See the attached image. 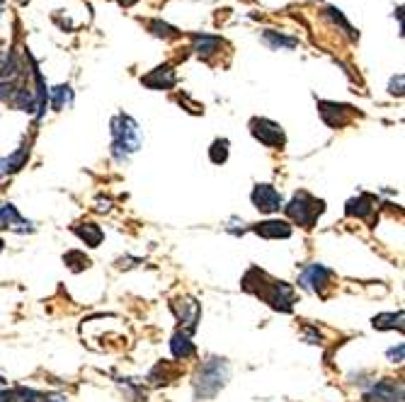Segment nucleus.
<instances>
[{"mask_svg":"<svg viewBox=\"0 0 405 402\" xmlns=\"http://www.w3.org/2000/svg\"><path fill=\"white\" fill-rule=\"evenodd\" d=\"M332 269H327L325 264H311L301 271L298 276V286L316 295H325V291L332 286Z\"/></svg>","mask_w":405,"mask_h":402,"instance_id":"6","label":"nucleus"},{"mask_svg":"<svg viewBox=\"0 0 405 402\" xmlns=\"http://www.w3.org/2000/svg\"><path fill=\"white\" fill-rule=\"evenodd\" d=\"M170 308H172V313H175V318L185 325L182 332H187V334L195 332L197 322H199V318H201V305L197 303L195 298H190V295H182V298L172 300Z\"/></svg>","mask_w":405,"mask_h":402,"instance_id":"9","label":"nucleus"},{"mask_svg":"<svg viewBox=\"0 0 405 402\" xmlns=\"http://www.w3.org/2000/svg\"><path fill=\"white\" fill-rule=\"evenodd\" d=\"M3 3H6V0H0V17H3Z\"/></svg>","mask_w":405,"mask_h":402,"instance_id":"30","label":"nucleus"},{"mask_svg":"<svg viewBox=\"0 0 405 402\" xmlns=\"http://www.w3.org/2000/svg\"><path fill=\"white\" fill-rule=\"evenodd\" d=\"M250 134L255 140H260L267 148H284L287 145V134L284 129L272 119H264V116H255L250 119Z\"/></svg>","mask_w":405,"mask_h":402,"instance_id":"5","label":"nucleus"},{"mask_svg":"<svg viewBox=\"0 0 405 402\" xmlns=\"http://www.w3.org/2000/svg\"><path fill=\"white\" fill-rule=\"evenodd\" d=\"M248 230L255 232V235H260V237H264V240H289L294 228H291V223L282 221V218H267V221H262V223L248 226Z\"/></svg>","mask_w":405,"mask_h":402,"instance_id":"11","label":"nucleus"},{"mask_svg":"<svg viewBox=\"0 0 405 402\" xmlns=\"http://www.w3.org/2000/svg\"><path fill=\"white\" fill-rule=\"evenodd\" d=\"M325 17H330L335 24H340L342 29H345L347 34H350V39H357V32H354V27H352L350 22L345 19V15H342V10H337V8H325Z\"/></svg>","mask_w":405,"mask_h":402,"instance_id":"25","label":"nucleus"},{"mask_svg":"<svg viewBox=\"0 0 405 402\" xmlns=\"http://www.w3.org/2000/svg\"><path fill=\"white\" fill-rule=\"evenodd\" d=\"M73 232L80 237V240L85 242L88 247H100V242H102L105 232L102 228L98 226V223L88 221V223H78V226H73Z\"/></svg>","mask_w":405,"mask_h":402,"instance_id":"18","label":"nucleus"},{"mask_svg":"<svg viewBox=\"0 0 405 402\" xmlns=\"http://www.w3.org/2000/svg\"><path fill=\"white\" fill-rule=\"evenodd\" d=\"M284 211H287V216L291 218L296 226H301V228H306L308 230V228L316 226L318 218L325 213V201L301 189V192L294 194L291 201L284 206Z\"/></svg>","mask_w":405,"mask_h":402,"instance_id":"4","label":"nucleus"},{"mask_svg":"<svg viewBox=\"0 0 405 402\" xmlns=\"http://www.w3.org/2000/svg\"><path fill=\"white\" fill-rule=\"evenodd\" d=\"M390 95H403V75L398 73V77H393L390 80V87H388Z\"/></svg>","mask_w":405,"mask_h":402,"instance_id":"28","label":"nucleus"},{"mask_svg":"<svg viewBox=\"0 0 405 402\" xmlns=\"http://www.w3.org/2000/svg\"><path fill=\"white\" fill-rule=\"evenodd\" d=\"M376 203H379V199L374 197V194H357L354 199H350V201L345 203V213L350 218H369L371 213L376 211Z\"/></svg>","mask_w":405,"mask_h":402,"instance_id":"13","label":"nucleus"},{"mask_svg":"<svg viewBox=\"0 0 405 402\" xmlns=\"http://www.w3.org/2000/svg\"><path fill=\"white\" fill-rule=\"evenodd\" d=\"M366 402H403V383L393 378H384L371 385V390L364 395Z\"/></svg>","mask_w":405,"mask_h":402,"instance_id":"10","label":"nucleus"},{"mask_svg":"<svg viewBox=\"0 0 405 402\" xmlns=\"http://www.w3.org/2000/svg\"><path fill=\"white\" fill-rule=\"evenodd\" d=\"M15 92H17L15 82H10V80H3V82H0V100H3V102H12Z\"/></svg>","mask_w":405,"mask_h":402,"instance_id":"26","label":"nucleus"},{"mask_svg":"<svg viewBox=\"0 0 405 402\" xmlns=\"http://www.w3.org/2000/svg\"><path fill=\"white\" fill-rule=\"evenodd\" d=\"M64 264L69 266L71 271H75V274H78V271H83V269H90V264H93V262H90V257L85 255V252L69 250L64 255Z\"/></svg>","mask_w":405,"mask_h":402,"instance_id":"21","label":"nucleus"},{"mask_svg":"<svg viewBox=\"0 0 405 402\" xmlns=\"http://www.w3.org/2000/svg\"><path fill=\"white\" fill-rule=\"evenodd\" d=\"M250 201H253V206L258 208L260 213H277L279 208H284V197L282 192H279L277 187H272V184L262 182V184H255L253 192H250Z\"/></svg>","mask_w":405,"mask_h":402,"instance_id":"7","label":"nucleus"},{"mask_svg":"<svg viewBox=\"0 0 405 402\" xmlns=\"http://www.w3.org/2000/svg\"><path fill=\"white\" fill-rule=\"evenodd\" d=\"M371 325H374V329H403V313H379L374 315V320H371Z\"/></svg>","mask_w":405,"mask_h":402,"instance_id":"20","label":"nucleus"},{"mask_svg":"<svg viewBox=\"0 0 405 402\" xmlns=\"http://www.w3.org/2000/svg\"><path fill=\"white\" fill-rule=\"evenodd\" d=\"M141 82L146 87H151V90H170V87H175L177 77H175V71H172L170 63H165V66L153 68L148 75H143Z\"/></svg>","mask_w":405,"mask_h":402,"instance_id":"12","label":"nucleus"},{"mask_svg":"<svg viewBox=\"0 0 405 402\" xmlns=\"http://www.w3.org/2000/svg\"><path fill=\"white\" fill-rule=\"evenodd\" d=\"M49 95H51V107H54L56 111H61L64 107H69L71 102H73V90H71V85H56Z\"/></svg>","mask_w":405,"mask_h":402,"instance_id":"22","label":"nucleus"},{"mask_svg":"<svg viewBox=\"0 0 405 402\" xmlns=\"http://www.w3.org/2000/svg\"><path fill=\"white\" fill-rule=\"evenodd\" d=\"M240 286L248 293L258 295L262 303H267L277 313H291L294 303H296V291H294L291 284H287L282 279H274V276H269L267 271L258 269V266H250Z\"/></svg>","mask_w":405,"mask_h":402,"instance_id":"1","label":"nucleus"},{"mask_svg":"<svg viewBox=\"0 0 405 402\" xmlns=\"http://www.w3.org/2000/svg\"><path fill=\"white\" fill-rule=\"evenodd\" d=\"M112 155L117 163H127L143 143L141 126L129 114H117L112 119Z\"/></svg>","mask_w":405,"mask_h":402,"instance_id":"2","label":"nucleus"},{"mask_svg":"<svg viewBox=\"0 0 405 402\" xmlns=\"http://www.w3.org/2000/svg\"><path fill=\"white\" fill-rule=\"evenodd\" d=\"M3 250H6V242H3V240H0V252H3Z\"/></svg>","mask_w":405,"mask_h":402,"instance_id":"31","label":"nucleus"},{"mask_svg":"<svg viewBox=\"0 0 405 402\" xmlns=\"http://www.w3.org/2000/svg\"><path fill=\"white\" fill-rule=\"evenodd\" d=\"M403 351H405V347L403 344H398L395 349H388V358L393 363H403Z\"/></svg>","mask_w":405,"mask_h":402,"instance_id":"27","label":"nucleus"},{"mask_svg":"<svg viewBox=\"0 0 405 402\" xmlns=\"http://www.w3.org/2000/svg\"><path fill=\"white\" fill-rule=\"evenodd\" d=\"M228 378H231L228 361L221 356H209L206 361H201V366L195 373V397L197 400H209L228 383Z\"/></svg>","mask_w":405,"mask_h":402,"instance_id":"3","label":"nucleus"},{"mask_svg":"<svg viewBox=\"0 0 405 402\" xmlns=\"http://www.w3.org/2000/svg\"><path fill=\"white\" fill-rule=\"evenodd\" d=\"M148 29H151V34L153 37H158V39H172V37L180 34L175 27H172V24L163 22V19H151V22H148Z\"/></svg>","mask_w":405,"mask_h":402,"instance_id":"24","label":"nucleus"},{"mask_svg":"<svg viewBox=\"0 0 405 402\" xmlns=\"http://www.w3.org/2000/svg\"><path fill=\"white\" fill-rule=\"evenodd\" d=\"M27 158H30V143L20 145V148H17L12 155H8V158L0 160V177L8 174V172H17V170H22L25 167V163H27Z\"/></svg>","mask_w":405,"mask_h":402,"instance_id":"17","label":"nucleus"},{"mask_svg":"<svg viewBox=\"0 0 405 402\" xmlns=\"http://www.w3.org/2000/svg\"><path fill=\"white\" fill-rule=\"evenodd\" d=\"M318 111H321V119L325 121L330 129H342L352 121V116L357 114V109L352 104H342V102H318Z\"/></svg>","mask_w":405,"mask_h":402,"instance_id":"8","label":"nucleus"},{"mask_svg":"<svg viewBox=\"0 0 405 402\" xmlns=\"http://www.w3.org/2000/svg\"><path fill=\"white\" fill-rule=\"evenodd\" d=\"M0 228H10V230H15V232L35 230V226H32L30 221H25V218L20 216V211H17V206H12V203H3V206H0Z\"/></svg>","mask_w":405,"mask_h":402,"instance_id":"14","label":"nucleus"},{"mask_svg":"<svg viewBox=\"0 0 405 402\" xmlns=\"http://www.w3.org/2000/svg\"><path fill=\"white\" fill-rule=\"evenodd\" d=\"M136 0H119V5H124V8H129V5H134Z\"/></svg>","mask_w":405,"mask_h":402,"instance_id":"29","label":"nucleus"},{"mask_svg":"<svg viewBox=\"0 0 405 402\" xmlns=\"http://www.w3.org/2000/svg\"><path fill=\"white\" fill-rule=\"evenodd\" d=\"M170 351H172V356L175 358L187 361V358H192L197 354V347H195V342H192L187 332H175L170 337Z\"/></svg>","mask_w":405,"mask_h":402,"instance_id":"15","label":"nucleus"},{"mask_svg":"<svg viewBox=\"0 0 405 402\" xmlns=\"http://www.w3.org/2000/svg\"><path fill=\"white\" fill-rule=\"evenodd\" d=\"M20 3H30V0H20Z\"/></svg>","mask_w":405,"mask_h":402,"instance_id":"32","label":"nucleus"},{"mask_svg":"<svg viewBox=\"0 0 405 402\" xmlns=\"http://www.w3.org/2000/svg\"><path fill=\"white\" fill-rule=\"evenodd\" d=\"M231 143H228V138H216L214 143H211V148H209V160L214 165H224L226 160H228V153H231Z\"/></svg>","mask_w":405,"mask_h":402,"instance_id":"23","label":"nucleus"},{"mask_svg":"<svg viewBox=\"0 0 405 402\" xmlns=\"http://www.w3.org/2000/svg\"><path fill=\"white\" fill-rule=\"evenodd\" d=\"M262 42L267 44L272 51H291V48L298 46V39L296 37H287V34H279L274 29H267L262 34Z\"/></svg>","mask_w":405,"mask_h":402,"instance_id":"19","label":"nucleus"},{"mask_svg":"<svg viewBox=\"0 0 405 402\" xmlns=\"http://www.w3.org/2000/svg\"><path fill=\"white\" fill-rule=\"evenodd\" d=\"M192 42H195V53L201 58H209L224 46V39L214 37V34H192Z\"/></svg>","mask_w":405,"mask_h":402,"instance_id":"16","label":"nucleus"}]
</instances>
